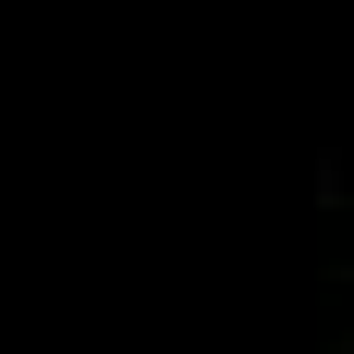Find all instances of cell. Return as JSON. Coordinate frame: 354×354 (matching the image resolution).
<instances>
[{
	"instance_id": "obj_1",
	"label": "cell",
	"mask_w": 354,
	"mask_h": 354,
	"mask_svg": "<svg viewBox=\"0 0 354 354\" xmlns=\"http://www.w3.org/2000/svg\"><path fill=\"white\" fill-rule=\"evenodd\" d=\"M330 354H354V232L330 245Z\"/></svg>"
}]
</instances>
